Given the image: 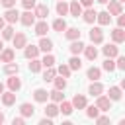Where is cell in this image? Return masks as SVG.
<instances>
[{"label": "cell", "mask_w": 125, "mask_h": 125, "mask_svg": "<svg viewBox=\"0 0 125 125\" xmlns=\"http://www.w3.org/2000/svg\"><path fill=\"white\" fill-rule=\"evenodd\" d=\"M105 4H107V14H109L111 18L123 14V2H119V0H107Z\"/></svg>", "instance_id": "1"}, {"label": "cell", "mask_w": 125, "mask_h": 125, "mask_svg": "<svg viewBox=\"0 0 125 125\" xmlns=\"http://www.w3.org/2000/svg\"><path fill=\"white\" fill-rule=\"evenodd\" d=\"M2 18H4L6 23H12V25H14L16 21H20V12L16 10V6H14V8H6V12H4Z\"/></svg>", "instance_id": "2"}, {"label": "cell", "mask_w": 125, "mask_h": 125, "mask_svg": "<svg viewBox=\"0 0 125 125\" xmlns=\"http://www.w3.org/2000/svg\"><path fill=\"white\" fill-rule=\"evenodd\" d=\"M96 107H98L100 111H109V109H111V100H109L107 96L100 94V96H96Z\"/></svg>", "instance_id": "3"}, {"label": "cell", "mask_w": 125, "mask_h": 125, "mask_svg": "<svg viewBox=\"0 0 125 125\" xmlns=\"http://www.w3.org/2000/svg\"><path fill=\"white\" fill-rule=\"evenodd\" d=\"M88 35H90L92 45H102L104 43V31H102V27H92Z\"/></svg>", "instance_id": "4"}, {"label": "cell", "mask_w": 125, "mask_h": 125, "mask_svg": "<svg viewBox=\"0 0 125 125\" xmlns=\"http://www.w3.org/2000/svg\"><path fill=\"white\" fill-rule=\"evenodd\" d=\"M35 14H33V10H25L23 14H20V21H21V25H25V27H29V25H33L35 23Z\"/></svg>", "instance_id": "5"}, {"label": "cell", "mask_w": 125, "mask_h": 125, "mask_svg": "<svg viewBox=\"0 0 125 125\" xmlns=\"http://www.w3.org/2000/svg\"><path fill=\"white\" fill-rule=\"evenodd\" d=\"M12 43H14L16 49H23V47L27 45V35H25L23 31H18V33H14V37H12Z\"/></svg>", "instance_id": "6"}, {"label": "cell", "mask_w": 125, "mask_h": 125, "mask_svg": "<svg viewBox=\"0 0 125 125\" xmlns=\"http://www.w3.org/2000/svg\"><path fill=\"white\" fill-rule=\"evenodd\" d=\"M6 84H8V90H12V92H20L21 90V78L18 74H10V78L6 80Z\"/></svg>", "instance_id": "7"}, {"label": "cell", "mask_w": 125, "mask_h": 125, "mask_svg": "<svg viewBox=\"0 0 125 125\" xmlns=\"http://www.w3.org/2000/svg\"><path fill=\"white\" fill-rule=\"evenodd\" d=\"M102 53H104L105 57H109V59H115V57L119 55V47H117L115 43H105V45L102 47Z\"/></svg>", "instance_id": "8"}, {"label": "cell", "mask_w": 125, "mask_h": 125, "mask_svg": "<svg viewBox=\"0 0 125 125\" xmlns=\"http://www.w3.org/2000/svg\"><path fill=\"white\" fill-rule=\"evenodd\" d=\"M33 14H35L37 20H47V16H49V6H47V4H35Z\"/></svg>", "instance_id": "9"}, {"label": "cell", "mask_w": 125, "mask_h": 125, "mask_svg": "<svg viewBox=\"0 0 125 125\" xmlns=\"http://www.w3.org/2000/svg\"><path fill=\"white\" fill-rule=\"evenodd\" d=\"M33 29H35V35H39V37H43V35H47V31H49V23L45 21V20H35V23H33Z\"/></svg>", "instance_id": "10"}, {"label": "cell", "mask_w": 125, "mask_h": 125, "mask_svg": "<svg viewBox=\"0 0 125 125\" xmlns=\"http://www.w3.org/2000/svg\"><path fill=\"white\" fill-rule=\"evenodd\" d=\"M109 35H111V41H113L115 45H121V43L125 41V31H123V27H115V29H111Z\"/></svg>", "instance_id": "11"}, {"label": "cell", "mask_w": 125, "mask_h": 125, "mask_svg": "<svg viewBox=\"0 0 125 125\" xmlns=\"http://www.w3.org/2000/svg\"><path fill=\"white\" fill-rule=\"evenodd\" d=\"M0 100H2V104L6 105V107H10V105H14L16 104V92H12V90H4L2 94H0Z\"/></svg>", "instance_id": "12"}, {"label": "cell", "mask_w": 125, "mask_h": 125, "mask_svg": "<svg viewBox=\"0 0 125 125\" xmlns=\"http://www.w3.org/2000/svg\"><path fill=\"white\" fill-rule=\"evenodd\" d=\"M72 107L74 109H84L86 105H88V100H86V96L84 94H74V98H72Z\"/></svg>", "instance_id": "13"}, {"label": "cell", "mask_w": 125, "mask_h": 125, "mask_svg": "<svg viewBox=\"0 0 125 125\" xmlns=\"http://www.w3.org/2000/svg\"><path fill=\"white\" fill-rule=\"evenodd\" d=\"M88 94L90 96H100V94H104V84L100 82V80H92V84L88 86Z\"/></svg>", "instance_id": "14"}, {"label": "cell", "mask_w": 125, "mask_h": 125, "mask_svg": "<svg viewBox=\"0 0 125 125\" xmlns=\"http://www.w3.org/2000/svg\"><path fill=\"white\" fill-rule=\"evenodd\" d=\"M33 100H35L37 104H45V102L49 100V92H47L45 88H35V90H33Z\"/></svg>", "instance_id": "15"}, {"label": "cell", "mask_w": 125, "mask_h": 125, "mask_svg": "<svg viewBox=\"0 0 125 125\" xmlns=\"http://www.w3.org/2000/svg\"><path fill=\"white\" fill-rule=\"evenodd\" d=\"M20 113L27 119V117H33L35 115V107H33V104H29V102H23V104H20Z\"/></svg>", "instance_id": "16"}, {"label": "cell", "mask_w": 125, "mask_h": 125, "mask_svg": "<svg viewBox=\"0 0 125 125\" xmlns=\"http://www.w3.org/2000/svg\"><path fill=\"white\" fill-rule=\"evenodd\" d=\"M82 6H80V2L78 0H72V2H68V16H72V18H78L80 14H82Z\"/></svg>", "instance_id": "17"}, {"label": "cell", "mask_w": 125, "mask_h": 125, "mask_svg": "<svg viewBox=\"0 0 125 125\" xmlns=\"http://www.w3.org/2000/svg\"><path fill=\"white\" fill-rule=\"evenodd\" d=\"M96 14H98V12H96L94 8H84L80 16H82L84 23H94V21H96Z\"/></svg>", "instance_id": "18"}, {"label": "cell", "mask_w": 125, "mask_h": 125, "mask_svg": "<svg viewBox=\"0 0 125 125\" xmlns=\"http://www.w3.org/2000/svg\"><path fill=\"white\" fill-rule=\"evenodd\" d=\"M39 53H41V51H39V47H37V45H25V47H23V57H25L27 61H29V59L39 57Z\"/></svg>", "instance_id": "19"}, {"label": "cell", "mask_w": 125, "mask_h": 125, "mask_svg": "<svg viewBox=\"0 0 125 125\" xmlns=\"http://www.w3.org/2000/svg\"><path fill=\"white\" fill-rule=\"evenodd\" d=\"M37 47H39V51H43V53H51V51H53V41H51L47 35H43V37L39 39V45H37Z\"/></svg>", "instance_id": "20"}, {"label": "cell", "mask_w": 125, "mask_h": 125, "mask_svg": "<svg viewBox=\"0 0 125 125\" xmlns=\"http://www.w3.org/2000/svg\"><path fill=\"white\" fill-rule=\"evenodd\" d=\"M2 70H4V74H8V76H10V74H18V72H20V64H18L16 61H10V62H4V68H2Z\"/></svg>", "instance_id": "21"}, {"label": "cell", "mask_w": 125, "mask_h": 125, "mask_svg": "<svg viewBox=\"0 0 125 125\" xmlns=\"http://www.w3.org/2000/svg\"><path fill=\"white\" fill-rule=\"evenodd\" d=\"M45 104H47V102H45ZM45 115L51 117V119H55V117L59 115V105H57L55 102H49V104L45 105Z\"/></svg>", "instance_id": "22"}, {"label": "cell", "mask_w": 125, "mask_h": 125, "mask_svg": "<svg viewBox=\"0 0 125 125\" xmlns=\"http://www.w3.org/2000/svg\"><path fill=\"white\" fill-rule=\"evenodd\" d=\"M96 21H98L100 25H109V23H111V16L107 14V10L98 12V14H96Z\"/></svg>", "instance_id": "23"}, {"label": "cell", "mask_w": 125, "mask_h": 125, "mask_svg": "<svg viewBox=\"0 0 125 125\" xmlns=\"http://www.w3.org/2000/svg\"><path fill=\"white\" fill-rule=\"evenodd\" d=\"M68 51H70L72 55H80V53L84 51V43H82L80 39H74V41H70V45H68Z\"/></svg>", "instance_id": "24"}, {"label": "cell", "mask_w": 125, "mask_h": 125, "mask_svg": "<svg viewBox=\"0 0 125 125\" xmlns=\"http://www.w3.org/2000/svg\"><path fill=\"white\" fill-rule=\"evenodd\" d=\"M84 57L88 59V61H96L98 59V49L94 47V45H84Z\"/></svg>", "instance_id": "25"}, {"label": "cell", "mask_w": 125, "mask_h": 125, "mask_svg": "<svg viewBox=\"0 0 125 125\" xmlns=\"http://www.w3.org/2000/svg\"><path fill=\"white\" fill-rule=\"evenodd\" d=\"M16 59V51L14 49H2L0 51V62H10Z\"/></svg>", "instance_id": "26"}, {"label": "cell", "mask_w": 125, "mask_h": 125, "mask_svg": "<svg viewBox=\"0 0 125 125\" xmlns=\"http://www.w3.org/2000/svg\"><path fill=\"white\" fill-rule=\"evenodd\" d=\"M55 10H57V14H59L61 18L68 16V2H66V0H59L57 6H55Z\"/></svg>", "instance_id": "27"}, {"label": "cell", "mask_w": 125, "mask_h": 125, "mask_svg": "<svg viewBox=\"0 0 125 125\" xmlns=\"http://www.w3.org/2000/svg\"><path fill=\"white\" fill-rule=\"evenodd\" d=\"M80 29L78 27H66L64 29V37L68 39V41H74V39H80Z\"/></svg>", "instance_id": "28"}, {"label": "cell", "mask_w": 125, "mask_h": 125, "mask_svg": "<svg viewBox=\"0 0 125 125\" xmlns=\"http://www.w3.org/2000/svg\"><path fill=\"white\" fill-rule=\"evenodd\" d=\"M72 111H74V107H72L70 102H66V100L59 102V113H62V115H70Z\"/></svg>", "instance_id": "29"}, {"label": "cell", "mask_w": 125, "mask_h": 125, "mask_svg": "<svg viewBox=\"0 0 125 125\" xmlns=\"http://www.w3.org/2000/svg\"><path fill=\"white\" fill-rule=\"evenodd\" d=\"M66 64L70 66V70H80V68H82V59H80L78 55H72Z\"/></svg>", "instance_id": "30"}, {"label": "cell", "mask_w": 125, "mask_h": 125, "mask_svg": "<svg viewBox=\"0 0 125 125\" xmlns=\"http://www.w3.org/2000/svg\"><path fill=\"white\" fill-rule=\"evenodd\" d=\"M121 96H123V94H121V88H119V86H111L109 92H107V98H109L111 102H119Z\"/></svg>", "instance_id": "31"}, {"label": "cell", "mask_w": 125, "mask_h": 125, "mask_svg": "<svg viewBox=\"0 0 125 125\" xmlns=\"http://www.w3.org/2000/svg\"><path fill=\"white\" fill-rule=\"evenodd\" d=\"M51 27H53L55 31H59V33H62V31H64V29H66L68 25H66V20H64V18H57V20L53 21V25H51Z\"/></svg>", "instance_id": "32"}, {"label": "cell", "mask_w": 125, "mask_h": 125, "mask_svg": "<svg viewBox=\"0 0 125 125\" xmlns=\"http://www.w3.org/2000/svg\"><path fill=\"white\" fill-rule=\"evenodd\" d=\"M29 61H31V62L27 64L29 72H31V74H37V72H41V68H43V66H41V61H39L37 57H35V59H29Z\"/></svg>", "instance_id": "33"}, {"label": "cell", "mask_w": 125, "mask_h": 125, "mask_svg": "<svg viewBox=\"0 0 125 125\" xmlns=\"http://www.w3.org/2000/svg\"><path fill=\"white\" fill-rule=\"evenodd\" d=\"M86 76H88L90 80H100V78H102V68H98V66H90V68L86 70Z\"/></svg>", "instance_id": "34"}, {"label": "cell", "mask_w": 125, "mask_h": 125, "mask_svg": "<svg viewBox=\"0 0 125 125\" xmlns=\"http://www.w3.org/2000/svg\"><path fill=\"white\" fill-rule=\"evenodd\" d=\"M49 100H51V102H55V104L62 102V100H64L62 90H57V88H55V90H51V92H49Z\"/></svg>", "instance_id": "35"}, {"label": "cell", "mask_w": 125, "mask_h": 125, "mask_svg": "<svg viewBox=\"0 0 125 125\" xmlns=\"http://www.w3.org/2000/svg\"><path fill=\"white\" fill-rule=\"evenodd\" d=\"M55 55H51V53H45V57L41 59V66L43 68H47V66H55Z\"/></svg>", "instance_id": "36"}, {"label": "cell", "mask_w": 125, "mask_h": 125, "mask_svg": "<svg viewBox=\"0 0 125 125\" xmlns=\"http://www.w3.org/2000/svg\"><path fill=\"white\" fill-rule=\"evenodd\" d=\"M53 84H55V88H57V90H64V88H66V78H64V76H61V74H55Z\"/></svg>", "instance_id": "37"}, {"label": "cell", "mask_w": 125, "mask_h": 125, "mask_svg": "<svg viewBox=\"0 0 125 125\" xmlns=\"http://www.w3.org/2000/svg\"><path fill=\"white\" fill-rule=\"evenodd\" d=\"M12 37H14V25L12 23H6L2 27V39L6 41V39H12Z\"/></svg>", "instance_id": "38"}, {"label": "cell", "mask_w": 125, "mask_h": 125, "mask_svg": "<svg viewBox=\"0 0 125 125\" xmlns=\"http://www.w3.org/2000/svg\"><path fill=\"white\" fill-rule=\"evenodd\" d=\"M57 74H61V76H64V78H68V76L72 74V70H70V66H68L66 62H62V64H59V66H57Z\"/></svg>", "instance_id": "39"}, {"label": "cell", "mask_w": 125, "mask_h": 125, "mask_svg": "<svg viewBox=\"0 0 125 125\" xmlns=\"http://www.w3.org/2000/svg\"><path fill=\"white\" fill-rule=\"evenodd\" d=\"M55 74H57V68H55V66H47L45 72H43V80H45V82H53Z\"/></svg>", "instance_id": "40"}, {"label": "cell", "mask_w": 125, "mask_h": 125, "mask_svg": "<svg viewBox=\"0 0 125 125\" xmlns=\"http://www.w3.org/2000/svg\"><path fill=\"white\" fill-rule=\"evenodd\" d=\"M102 68H104L105 72H115V61H113V59H109V57H105V61H104V64H102Z\"/></svg>", "instance_id": "41"}, {"label": "cell", "mask_w": 125, "mask_h": 125, "mask_svg": "<svg viewBox=\"0 0 125 125\" xmlns=\"http://www.w3.org/2000/svg\"><path fill=\"white\" fill-rule=\"evenodd\" d=\"M84 109H86V115H88L90 119H96V117L100 115V109L96 107V104H94V105H86Z\"/></svg>", "instance_id": "42"}, {"label": "cell", "mask_w": 125, "mask_h": 125, "mask_svg": "<svg viewBox=\"0 0 125 125\" xmlns=\"http://www.w3.org/2000/svg\"><path fill=\"white\" fill-rule=\"evenodd\" d=\"M115 70H125V57L121 55L115 57Z\"/></svg>", "instance_id": "43"}, {"label": "cell", "mask_w": 125, "mask_h": 125, "mask_svg": "<svg viewBox=\"0 0 125 125\" xmlns=\"http://www.w3.org/2000/svg\"><path fill=\"white\" fill-rule=\"evenodd\" d=\"M35 4H37V0H21V6H23L25 10H33Z\"/></svg>", "instance_id": "44"}, {"label": "cell", "mask_w": 125, "mask_h": 125, "mask_svg": "<svg viewBox=\"0 0 125 125\" xmlns=\"http://www.w3.org/2000/svg\"><path fill=\"white\" fill-rule=\"evenodd\" d=\"M25 123V117L23 115H20V117H14L12 119V125H23Z\"/></svg>", "instance_id": "45"}, {"label": "cell", "mask_w": 125, "mask_h": 125, "mask_svg": "<svg viewBox=\"0 0 125 125\" xmlns=\"http://www.w3.org/2000/svg\"><path fill=\"white\" fill-rule=\"evenodd\" d=\"M0 4H2L4 8H14V6H16V0H0Z\"/></svg>", "instance_id": "46"}, {"label": "cell", "mask_w": 125, "mask_h": 125, "mask_svg": "<svg viewBox=\"0 0 125 125\" xmlns=\"http://www.w3.org/2000/svg\"><path fill=\"white\" fill-rule=\"evenodd\" d=\"M78 2H80L82 8H92L94 6V0H78Z\"/></svg>", "instance_id": "47"}, {"label": "cell", "mask_w": 125, "mask_h": 125, "mask_svg": "<svg viewBox=\"0 0 125 125\" xmlns=\"http://www.w3.org/2000/svg\"><path fill=\"white\" fill-rule=\"evenodd\" d=\"M117 27H125V16L123 14L117 16Z\"/></svg>", "instance_id": "48"}, {"label": "cell", "mask_w": 125, "mask_h": 125, "mask_svg": "<svg viewBox=\"0 0 125 125\" xmlns=\"http://www.w3.org/2000/svg\"><path fill=\"white\" fill-rule=\"evenodd\" d=\"M51 123H53V119H51V117H47V115H45L43 119H39V125H51Z\"/></svg>", "instance_id": "49"}, {"label": "cell", "mask_w": 125, "mask_h": 125, "mask_svg": "<svg viewBox=\"0 0 125 125\" xmlns=\"http://www.w3.org/2000/svg\"><path fill=\"white\" fill-rule=\"evenodd\" d=\"M96 121H98V123H107V121H109V117H107V115H98V117H96Z\"/></svg>", "instance_id": "50"}, {"label": "cell", "mask_w": 125, "mask_h": 125, "mask_svg": "<svg viewBox=\"0 0 125 125\" xmlns=\"http://www.w3.org/2000/svg\"><path fill=\"white\" fill-rule=\"evenodd\" d=\"M6 121V115H4V111H0V125Z\"/></svg>", "instance_id": "51"}, {"label": "cell", "mask_w": 125, "mask_h": 125, "mask_svg": "<svg viewBox=\"0 0 125 125\" xmlns=\"http://www.w3.org/2000/svg\"><path fill=\"white\" fill-rule=\"evenodd\" d=\"M4 25H6V21H4V18L0 16V31H2V27H4Z\"/></svg>", "instance_id": "52"}, {"label": "cell", "mask_w": 125, "mask_h": 125, "mask_svg": "<svg viewBox=\"0 0 125 125\" xmlns=\"http://www.w3.org/2000/svg\"><path fill=\"white\" fill-rule=\"evenodd\" d=\"M4 49V39H0V51Z\"/></svg>", "instance_id": "53"}, {"label": "cell", "mask_w": 125, "mask_h": 125, "mask_svg": "<svg viewBox=\"0 0 125 125\" xmlns=\"http://www.w3.org/2000/svg\"><path fill=\"white\" fill-rule=\"evenodd\" d=\"M4 92V82H0V94Z\"/></svg>", "instance_id": "54"}, {"label": "cell", "mask_w": 125, "mask_h": 125, "mask_svg": "<svg viewBox=\"0 0 125 125\" xmlns=\"http://www.w3.org/2000/svg\"><path fill=\"white\" fill-rule=\"evenodd\" d=\"M96 2H98V4H105L107 0H96Z\"/></svg>", "instance_id": "55"}, {"label": "cell", "mask_w": 125, "mask_h": 125, "mask_svg": "<svg viewBox=\"0 0 125 125\" xmlns=\"http://www.w3.org/2000/svg\"><path fill=\"white\" fill-rule=\"evenodd\" d=\"M119 2H125V0H119Z\"/></svg>", "instance_id": "56"}, {"label": "cell", "mask_w": 125, "mask_h": 125, "mask_svg": "<svg viewBox=\"0 0 125 125\" xmlns=\"http://www.w3.org/2000/svg\"><path fill=\"white\" fill-rule=\"evenodd\" d=\"M57 2H59V0H57Z\"/></svg>", "instance_id": "57"}]
</instances>
